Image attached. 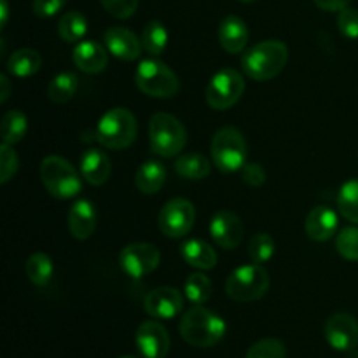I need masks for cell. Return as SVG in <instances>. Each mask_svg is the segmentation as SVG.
Returning a JSON list of instances; mask_svg holds the SVG:
<instances>
[{
  "instance_id": "obj_13",
  "label": "cell",
  "mask_w": 358,
  "mask_h": 358,
  "mask_svg": "<svg viewBox=\"0 0 358 358\" xmlns=\"http://www.w3.org/2000/svg\"><path fill=\"white\" fill-rule=\"evenodd\" d=\"M325 339L338 352H352L358 346V322L348 313H334L325 322Z\"/></svg>"
},
{
  "instance_id": "obj_14",
  "label": "cell",
  "mask_w": 358,
  "mask_h": 358,
  "mask_svg": "<svg viewBox=\"0 0 358 358\" xmlns=\"http://www.w3.org/2000/svg\"><path fill=\"white\" fill-rule=\"evenodd\" d=\"M135 343L143 358H164L170 352V334L157 320H147L136 329Z\"/></svg>"
},
{
  "instance_id": "obj_16",
  "label": "cell",
  "mask_w": 358,
  "mask_h": 358,
  "mask_svg": "<svg viewBox=\"0 0 358 358\" xmlns=\"http://www.w3.org/2000/svg\"><path fill=\"white\" fill-rule=\"evenodd\" d=\"M105 45L112 56L122 62H135L142 52V41L124 27H110L105 31Z\"/></svg>"
},
{
  "instance_id": "obj_19",
  "label": "cell",
  "mask_w": 358,
  "mask_h": 358,
  "mask_svg": "<svg viewBox=\"0 0 358 358\" xmlns=\"http://www.w3.org/2000/svg\"><path fill=\"white\" fill-rule=\"evenodd\" d=\"M72 59L79 70L86 73H100L107 69L108 49L94 41H83L76 45Z\"/></svg>"
},
{
  "instance_id": "obj_8",
  "label": "cell",
  "mask_w": 358,
  "mask_h": 358,
  "mask_svg": "<svg viewBox=\"0 0 358 358\" xmlns=\"http://www.w3.org/2000/svg\"><path fill=\"white\" fill-rule=\"evenodd\" d=\"M269 275L262 264H245L234 269L226 280V294L238 303H252L268 292Z\"/></svg>"
},
{
  "instance_id": "obj_45",
  "label": "cell",
  "mask_w": 358,
  "mask_h": 358,
  "mask_svg": "<svg viewBox=\"0 0 358 358\" xmlns=\"http://www.w3.org/2000/svg\"><path fill=\"white\" fill-rule=\"evenodd\" d=\"M238 2H243V3H250V2H254V0H238Z\"/></svg>"
},
{
  "instance_id": "obj_35",
  "label": "cell",
  "mask_w": 358,
  "mask_h": 358,
  "mask_svg": "<svg viewBox=\"0 0 358 358\" xmlns=\"http://www.w3.org/2000/svg\"><path fill=\"white\" fill-rule=\"evenodd\" d=\"M336 250L346 261H358V227H345L336 236Z\"/></svg>"
},
{
  "instance_id": "obj_15",
  "label": "cell",
  "mask_w": 358,
  "mask_h": 358,
  "mask_svg": "<svg viewBox=\"0 0 358 358\" xmlns=\"http://www.w3.org/2000/svg\"><path fill=\"white\" fill-rule=\"evenodd\" d=\"M210 234L213 241L224 250H233L243 240V222L236 213L229 210H220L210 220Z\"/></svg>"
},
{
  "instance_id": "obj_6",
  "label": "cell",
  "mask_w": 358,
  "mask_h": 358,
  "mask_svg": "<svg viewBox=\"0 0 358 358\" xmlns=\"http://www.w3.org/2000/svg\"><path fill=\"white\" fill-rule=\"evenodd\" d=\"M135 84L143 94L152 98H171L180 90L173 70L156 58L142 59L135 70Z\"/></svg>"
},
{
  "instance_id": "obj_1",
  "label": "cell",
  "mask_w": 358,
  "mask_h": 358,
  "mask_svg": "<svg viewBox=\"0 0 358 358\" xmlns=\"http://www.w3.org/2000/svg\"><path fill=\"white\" fill-rule=\"evenodd\" d=\"M289 62V49L282 41H262L252 45L241 56V69L257 83L275 79Z\"/></svg>"
},
{
  "instance_id": "obj_37",
  "label": "cell",
  "mask_w": 358,
  "mask_h": 358,
  "mask_svg": "<svg viewBox=\"0 0 358 358\" xmlns=\"http://www.w3.org/2000/svg\"><path fill=\"white\" fill-rule=\"evenodd\" d=\"M103 9L117 20H128L138 9L140 0H100Z\"/></svg>"
},
{
  "instance_id": "obj_17",
  "label": "cell",
  "mask_w": 358,
  "mask_h": 358,
  "mask_svg": "<svg viewBox=\"0 0 358 358\" xmlns=\"http://www.w3.org/2000/svg\"><path fill=\"white\" fill-rule=\"evenodd\" d=\"M338 213L331 206L325 205L315 206L304 220V231H306L308 238H311L313 241H329L338 233Z\"/></svg>"
},
{
  "instance_id": "obj_36",
  "label": "cell",
  "mask_w": 358,
  "mask_h": 358,
  "mask_svg": "<svg viewBox=\"0 0 358 358\" xmlns=\"http://www.w3.org/2000/svg\"><path fill=\"white\" fill-rule=\"evenodd\" d=\"M17 168H20V157L16 150L13 149V145L2 143L0 145V184L6 185L16 175Z\"/></svg>"
},
{
  "instance_id": "obj_46",
  "label": "cell",
  "mask_w": 358,
  "mask_h": 358,
  "mask_svg": "<svg viewBox=\"0 0 358 358\" xmlns=\"http://www.w3.org/2000/svg\"><path fill=\"white\" fill-rule=\"evenodd\" d=\"M119 358H135V357H119Z\"/></svg>"
},
{
  "instance_id": "obj_38",
  "label": "cell",
  "mask_w": 358,
  "mask_h": 358,
  "mask_svg": "<svg viewBox=\"0 0 358 358\" xmlns=\"http://www.w3.org/2000/svg\"><path fill=\"white\" fill-rule=\"evenodd\" d=\"M338 28L346 38L357 41L358 38V9L345 7L338 14Z\"/></svg>"
},
{
  "instance_id": "obj_41",
  "label": "cell",
  "mask_w": 358,
  "mask_h": 358,
  "mask_svg": "<svg viewBox=\"0 0 358 358\" xmlns=\"http://www.w3.org/2000/svg\"><path fill=\"white\" fill-rule=\"evenodd\" d=\"M317 3L318 9L325 10V13H339L345 7H348L350 0H313Z\"/></svg>"
},
{
  "instance_id": "obj_30",
  "label": "cell",
  "mask_w": 358,
  "mask_h": 358,
  "mask_svg": "<svg viewBox=\"0 0 358 358\" xmlns=\"http://www.w3.org/2000/svg\"><path fill=\"white\" fill-rule=\"evenodd\" d=\"M28 131V117L21 110H9L2 117V143L16 145Z\"/></svg>"
},
{
  "instance_id": "obj_31",
  "label": "cell",
  "mask_w": 358,
  "mask_h": 358,
  "mask_svg": "<svg viewBox=\"0 0 358 358\" xmlns=\"http://www.w3.org/2000/svg\"><path fill=\"white\" fill-rule=\"evenodd\" d=\"M184 296L194 306H201L212 296V280L203 273H192L184 282Z\"/></svg>"
},
{
  "instance_id": "obj_18",
  "label": "cell",
  "mask_w": 358,
  "mask_h": 358,
  "mask_svg": "<svg viewBox=\"0 0 358 358\" xmlns=\"http://www.w3.org/2000/svg\"><path fill=\"white\" fill-rule=\"evenodd\" d=\"M96 208L90 199H79L69 210V231L76 240H87L96 229Z\"/></svg>"
},
{
  "instance_id": "obj_22",
  "label": "cell",
  "mask_w": 358,
  "mask_h": 358,
  "mask_svg": "<svg viewBox=\"0 0 358 358\" xmlns=\"http://www.w3.org/2000/svg\"><path fill=\"white\" fill-rule=\"evenodd\" d=\"M166 182V168L161 161H145L135 173V185L142 194L152 196L163 189Z\"/></svg>"
},
{
  "instance_id": "obj_20",
  "label": "cell",
  "mask_w": 358,
  "mask_h": 358,
  "mask_svg": "<svg viewBox=\"0 0 358 358\" xmlns=\"http://www.w3.org/2000/svg\"><path fill=\"white\" fill-rule=\"evenodd\" d=\"M248 37H250V31H248L247 23L241 17L226 16L220 21L219 42L224 51H227L229 55L243 52L248 44Z\"/></svg>"
},
{
  "instance_id": "obj_25",
  "label": "cell",
  "mask_w": 358,
  "mask_h": 358,
  "mask_svg": "<svg viewBox=\"0 0 358 358\" xmlns=\"http://www.w3.org/2000/svg\"><path fill=\"white\" fill-rule=\"evenodd\" d=\"M79 90V79L72 72H62L49 83L48 96L52 103L65 105L76 96Z\"/></svg>"
},
{
  "instance_id": "obj_3",
  "label": "cell",
  "mask_w": 358,
  "mask_h": 358,
  "mask_svg": "<svg viewBox=\"0 0 358 358\" xmlns=\"http://www.w3.org/2000/svg\"><path fill=\"white\" fill-rule=\"evenodd\" d=\"M138 133V124L131 110L115 107L105 112L96 124V140L110 150H121L131 145Z\"/></svg>"
},
{
  "instance_id": "obj_26",
  "label": "cell",
  "mask_w": 358,
  "mask_h": 358,
  "mask_svg": "<svg viewBox=\"0 0 358 358\" xmlns=\"http://www.w3.org/2000/svg\"><path fill=\"white\" fill-rule=\"evenodd\" d=\"M87 34V20L79 10H69L58 21V35L63 42H83Z\"/></svg>"
},
{
  "instance_id": "obj_24",
  "label": "cell",
  "mask_w": 358,
  "mask_h": 358,
  "mask_svg": "<svg viewBox=\"0 0 358 358\" xmlns=\"http://www.w3.org/2000/svg\"><path fill=\"white\" fill-rule=\"evenodd\" d=\"M42 66V56L35 49L21 48L14 51L7 59V70L10 76L27 79V77L35 76Z\"/></svg>"
},
{
  "instance_id": "obj_2",
  "label": "cell",
  "mask_w": 358,
  "mask_h": 358,
  "mask_svg": "<svg viewBox=\"0 0 358 358\" xmlns=\"http://www.w3.org/2000/svg\"><path fill=\"white\" fill-rule=\"evenodd\" d=\"M226 322L203 306H192L185 311L178 324V332L185 343L196 348H212L226 336Z\"/></svg>"
},
{
  "instance_id": "obj_29",
  "label": "cell",
  "mask_w": 358,
  "mask_h": 358,
  "mask_svg": "<svg viewBox=\"0 0 358 358\" xmlns=\"http://www.w3.org/2000/svg\"><path fill=\"white\" fill-rule=\"evenodd\" d=\"M175 170L187 180H203L210 175V161L203 154H182L175 163Z\"/></svg>"
},
{
  "instance_id": "obj_7",
  "label": "cell",
  "mask_w": 358,
  "mask_h": 358,
  "mask_svg": "<svg viewBox=\"0 0 358 358\" xmlns=\"http://www.w3.org/2000/svg\"><path fill=\"white\" fill-rule=\"evenodd\" d=\"M247 142L240 129L224 126L212 138L213 164L224 173L240 171L247 163Z\"/></svg>"
},
{
  "instance_id": "obj_21",
  "label": "cell",
  "mask_w": 358,
  "mask_h": 358,
  "mask_svg": "<svg viewBox=\"0 0 358 358\" xmlns=\"http://www.w3.org/2000/svg\"><path fill=\"white\" fill-rule=\"evenodd\" d=\"M112 173V163L103 150L87 149L80 156V175L91 185H103Z\"/></svg>"
},
{
  "instance_id": "obj_27",
  "label": "cell",
  "mask_w": 358,
  "mask_h": 358,
  "mask_svg": "<svg viewBox=\"0 0 358 358\" xmlns=\"http://www.w3.org/2000/svg\"><path fill=\"white\" fill-rule=\"evenodd\" d=\"M24 273H27L28 280L37 287H45L51 282L52 275H55V264H52L51 257L42 252H35L27 259L24 264Z\"/></svg>"
},
{
  "instance_id": "obj_39",
  "label": "cell",
  "mask_w": 358,
  "mask_h": 358,
  "mask_svg": "<svg viewBox=\"0 0 358 358\" xmlns=\"http://www.w3.org/2000/svg\"><path fill=\"white\" fill-rule=\"evenodd\" d=\"M240 173L245 184L252 185V187H261L266 182V171L259 163H245Z\"/></svg>"
},
{
  "instance_id": "obj_33",
  "label": "cell",
  "mask_w": 358,
  "mask_h": 358,
  "mask_svg": "<svg viewBox=\"0 0 358 358\" xmlns=\"http://www.w3.org/2000/svg\"><path fill=\"white\" fill-rule=\"evenodd\" d=\"M275 255V240L268 233H257L248 245V257L255 264H266Z\"/></svg>"
},
{
  "instance_id": "obj_12",
  "label": "cell",
  "mask_w": 358,
  "mask_h": 358,
  "mask_svg": "<svg viewBox=\"0 0 358 358\" xmlns=\"http://www.w3.org/2000/svg\"><path fill=\"white\" fill-rule=\"evenodd\" d=\"M147 315L156 320H171L178 317L184 308V296L175 287H157L143 299Z\"/></svg>"
},
{
  "instance_id": "obj_5",
  "label": "cell",
  "mask_w": 358,
  "mask_h": 358,
  "mask_svg": "<svg viewBox=\"0 0 358 358\" xmlns=\"http://www.w3.org/2000/svg\"><path fill=\"white\" fill-rule=\"evenodd\" d=\"M149 143L159 157H175L187 143V131L175 115L157 112L149 121Z\"/></svg>"
},
{
  "instance_id": "obj_28",
  "label": "cell",
  "mask_w": 358,
  "mask_h": 358,
  "mask_svg": "<svg viewBox=\"0 0 358 358\" xmlns=\"http://www.w3.org/2000/svg\"><path fill=\"white\" fill-rule=\"evenodd\" d=\"M168 37H170V34L161 21H149L143 27L140 41H142L143 51L156 58V56L163 55L164 49H166Z\"/></svg>"
},
{
  "instance_id": "obj_32",
  "label": "cell",
  "mask_w": 358,
  "mask_h": 358,
  "mask_svg": "<svg viewBox=\"0 0 358 358\" xmlns=\"http://www.w3.org/2000/svg\"><path fill=\"white\" fill-rule=\"evenodd\" d=\"M338 210L346 220L358 224V178L341 185L338 192Z\"/></svg>"
},
{
  "instance_id": "obj_9",
  "label": "cell",
  "mask_w": 358,
  "mask_h": 358,
  "mask_svg": "<svg viewBox=\"0 0 358 358\" xmlns=\"http://www.w3.org/2000/svg\"><path fill=\"white\" fill-rule=\"evenodd\" d=\"M245 91V79L238 70L222 69L206 86V103L215 110H227L240 101Z\"/></svg>"
},
{
  "instance_id": "obj_40",
  "label": "cell",
  "mask_w": 358,
  "mask_h": 358,
  "mask_svg": "<svg viewBox=\"0 0 358 358\" xmlns=\"http://www.w3.org/2000/svg\"><path fill=\"white\" fill-rule=\"evenodd\" d=\"M66 0H34V13L37 17H48L56 16L59 10L65 7Z\"/></svg>"
},
{
  "instance_id": "obj_4",
  "label": "cell",
  "mask_w": 358,
  "mask_h": 358,
  "mask_svg": "<svg viewBox=\"0 0 358 358\" xmlns=\"http://www.w3.org/2000/svg\"><path fill=\"white\" fill-rule=\"evenodd\" d=\"M41 182L51 196L58 199L76 198L83 189V175L73 168L70 161L62 156H48L42 159Z\"/></svg>"
},
{
  "instance_id": "obj_44",
  "label": "cell",
  "mask_w": 358,
  "mask_h": 358,
  "mask_svg": "<svg viewBox=\"0 0 358 358\" xmlns=\"http://www.w3.org/2000/svg\"><path fill=\"white\" fill-rule=\"evenodd\" d=\"M348 358H358V353L355 352V350H352V352H350V355H348Z\"/></svg>"
},
{
  "instance_id": "obj_42",
  "label": "cell",
  "mask_w": 358,
  "mask_h": 358,
  "mask_svg": "<svg viewBox=\"0 0 358 358\" xmlns=\"http://www.w3.org/2000/svg\"><path fill=\"white\" fill-rule=\"evenodd\" d=\"M0 87H2V90H0V103H6L7 98H9L10 94V80L6 73L0 76Z\"/></svg>"
},
{
  "instance_id": "obj_23",
  "label": "cell",
  "mask_w": 358,
  "mask_h": 358,
  "mask_svg": "<svg viewBox=\"0 0 358 358\" xmlns=\"http://www.w3.org/2000/svg\"><path fill=\"white\" fill-rule=\"evenodd\" d=\"M180 255L191 268L201 269V271L217 266V252L203 240L184 241L180 247Z\"/></svg>"
},
{
  "instance_id": "obj_11",
  "label": "cell",
  "mask_w": 358,
  "mask_h": 358,
  "mask_svg": "<svg viewBox=\"0 0 358 358\" xmlns=\"http://www.w3.org/2000/svg\"><path fill=\"white\" fill-rule=\"evenodd\" d=\"M161 262V252L156 245L138 241L129 243L119 254V264L121 269L133 280H140L143 276L156 271Z\"/></svg>"
},
{
  "instance_id": "obj_34",
  "label": "cell",
  "mask_w": 358,
  "mask_h": 358,
  "mask_svg": "<svg viewBox=\"0 0 358 358\" xmlns=\"http://www.w3.org/2000/svg\"><path fill=\"white\" fill-rule=\"evenodd\" d=\"M247 358H287V348L280 339L266 338L248 348Z\"/></svg>"
},
{
  "instance_id": "obj_10",
  "label": "cell",
  "mask_w": 358,
  "mask_h": 358,
  "mask_svg": "<svg viewBox=\"0 0 358 358\" xmlns=\"http://www.w3.org/2000/svg\"><path fill=\"white\" fill-rule=\"evenodd\" d=\"M196 220V210L189 199L173 198L161 208L157 217V226L161 233L168 238H184L192 229Z\"/></svg>"
},
{
  "instance_id": "obj_43",
  "label": "cell",
  "mask_w": 358,
  "mask_h": 358,
  "mask_svg": "<svg viewBox=\"0 0 358 358\" xmlns=\"http://www.w3.org/2000/svg\"><path fill=\"white\" fill-rule=\"evenodd\" d=\"M9 20V3L7 0H0V27H6Z\"/></svg>"
}]
</instances>
